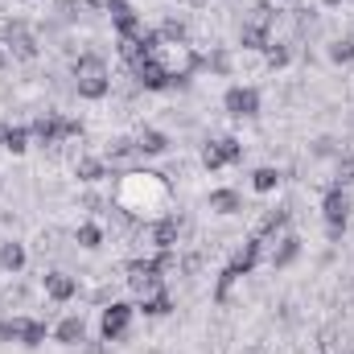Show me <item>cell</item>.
<instances>
[{
    "instance_id": "cell-1",
    "label": "cell",
    "mask_w": 354,
    "mask_h": 354,
    "mask_svg": "<svg viewBox=\"0 0 354 354\" xmlns=\"http://www.w3.org/2000/svg\"><path fill=\"white\" fill-rule=\"evenodd\" d=\"M115 202H120L128 214L140 218L145 210H157V206L165 202V177L149 174V169H145V174H140V169H136V174H124L120 177V198H115Z\"/></svg>"
},
{
    "instance_id": "cell-2",
    "label": "cell",
    "mask_w": 354,
    "mask_h": 354,
    "mask_svg": "<svg viewBox=\"0 0 354 354\" xmlns=\"http://www.w3.org/2000/svg\"><path fill=\"white\" fill-rule=\"evenodd\" d=\"M153 58L165 66V75L174 79V87H185V83L202 71V50H198L194 41H174V46H161Z\"/></svg>"
},
{
    "instance_id": "cell-3",
    "label": "cell",
    "mask_w": 354,
    "mask_h": 354,
    "mask_svg": "<svg viewBox=\"0 0 354 354\" xmlns=\"http://www.w3.org/2000/svg\"><path fill=\"white\" fill-rule=\"evenodd\" d=\"M0 46L8 50L12 62H33V58L41 54V41H37V33L29 29V21H4V29H0Z\"/></svg>"
},
{
    "instance_id": "cell-4",
    "label": "cell",
    "mask_w": 354,
    "mask_h": 354,
    "mask_svg": "<svg viewBox=\"0 0 354 354\" xmlns=\"http://www.w3.org/2000/svg\"><path fill=\"white\" fill-rule=\"evenodd\" d=\"M132 317H136V305H132V301H107L103 313H99V338H103V342H120V338H128Z\"/></svg>"
},
{
    "instance_id": "cell-5",
    "label": "cell",
    "mask_w": 354,
    "mask_h": 354,
    "mask_svg": "<svg viewBox=\"0 0 354 354\" xmlns=\"http://www.w3.org/2000/svg\"><path fill=\"white\" fill-rule=\"evenodd\" d=\"M301 252H305L301 235H297V231H280L276 239L264 243V264L272 268V272H284V268H292L301 260Z\"/></svg>"
},
{
    "instance_id": "cell-6",
    "label": "cell",
    "mask_w": 354,
    "mask_h": 354,
    "mask_svg": "<svg viewBox=\"0 0 354 354\" xmlns=\"http://www.w3.org/2000/svg\"><path fill=\"white\" fill-rule=\"evenodd\" d=\"M243 161V140L239 136H214L202 145V169H227V165H239Z\"/></svg>"
},
{
    "instance_id": "cell-7",
    "label": "cell",
    "mask_w": 354,
    "mask_h": 354,
    "mask_svg": "<svg viewBox=\"0 0 354 354\" xmlns=\"http://www.w3.org/2000/svg\"><path fill=\"white\" fill-rule=\"evenodd\" d=\"M260 103H264V95H260V87H252V83H235V87L223 91V111H227L231 120H252V115H260Z\"/></svg>"
},
{
    "instance_id": "cell-8",
    "label": "cell",
    "mask_w": 354,
    "mask_h": 354,
    "mask_svg": "<svg viewBox=\"0 0 354 354\" xmlns=\"http://www.w3.org/2000/svg\"><path fill=\"white\" fill-rule=\"evenodd\" d=\"M351 189L346 185H330L326 194H322V218L330 223V227H351Z\"/></svg>"
},
{
    "instance_id": "cell-9",
    "label": "cell",
    "mask_w": 354,
    "mask_h": 354,
    "mask_svg": "<svg viewBox=\"0 0 354 354\" xmlns=\"http://www.w3.org/2000/svg\"><path fill=\"white\" fill-rule=\"evenodd\" d=\"M107 21H111V29H115V37H140L149 25H145V17L128 4V0H111L107 4Z\"/></svg>"
},
{
    "instance_id": "cell-10",
    "label": "cell",
    "mask_w": 354,
    "mask_h": 354,
    "mask_svg": "<svg viewBox=\"0 0 354 354\" xmlns=\"http://www.w3.org/2000/svg\"><path fill=\"white\" fill-rule=\"evenodd\" d=\"M41 292H46L54 305H66V301L79 297V276H71V272H62V268H50V272H41Z\"/></svg>"
},
{
    "instance_id": "cell-11",
    "label": "cell",
    "mask_w": 354,
    "mask_h": 354,
    "mask_svg": "<svg viewBox=\"0 0 354 354\" xmlns=\"http://www.w3.org/2000/svg\"><path fill=\"white\" fill-rule=\"evenodd\" d=\"M132 71V79H136V87L140 91H169L174 87V79L165 75V66L157 62V58H140L136 66H128Z\"/></svg>"
},
{
    "instance_id": "cell-12",
    "label": "cell",
    "mask_w": 354,
    "mask_h": 354,
    "mask_svg": "<svg viewBox=\"0 0 354 354\" xmlns=\"http://www.w3.org/2000/svg\"><path fill=\"white\" fill-rule=\"evenodd\" d=\"M280 231H288V206H268L264 214L252 223V235L256 239H276Z\"/></svg>"
},
{
    "instance_id": "cell-13",
    "label": "cell",
    "mask_w": 354,
    "mask_h": 354,
    "mask_svg": "<svg viewBox=\"0 0 354 354\" xmlns=\"http://www.w3.org/2000/svg\"><path fill=\"white\" fill-rule=\"evenodd\" d=\"M206 206H210V214L231 218V214H239V210H243V194H239V189H231V185H218V189H210V194H206Z\"/></svg>"
},
{
    "instance_id": "cell-14",
    "label": "cell",
    "mask_w": 354,
    "mask_h": 354,
    "mask_svg": "<svg viewBox=\"0 0 354 354\" xmlns=\"http://www.w3.org/2000/svg\"><path fill=\"white\" fill-rule=\"evenodd\" d=\"M54 342H58V346H83V342H87V322H83V313H66V317L54 326Z\"/></svg>"
},
{
    "instance_id": "cell-15",
    "label": "cell",
    "mask_w": 354,
    "mask_h": 354,
    "mask_svg": "<svg viewBox=\"0 0 354 354\" xmlns=\"http://www.w3.org/2000/svg\"><path fill=\"white\" fill-rule=\"evenodd\" d=\"M71 75H75V79H111L107 58H103L99 50H83V54L71 62Z\"/></svg>"
},
{
    "instance_id": "cell-16",
    "label": "cell",
    "mask_w": 354,
    "mask_h": 354,
    "mask_svg": "<svg viewBox=\"0 0 354 354\" xmlns=\"http://www.w3.org/2000/svg\"><path fill=\"white\" fill-rule=\"evenodd\" d=\"M202 71H210L214 79H231L235 75V54L227 46H210V54H202Z\"/></svg>"
},
{
    "instance_id": "cell-17",
    "label": "cell",
    "mask_w": 354,
    "mask_h": 354,
    "mask_svg": "<svg viewBox=\"0 0 354 354\" xmlns=\"http://www.w3.org/2000/svg\"><path fill=\"white\" fill-rule=\"evenodd\" d=\"M276 17H280V8H276V4H268V0H256V4H248V12H243V21H239V25H248V29H264V33H272Z\"/></svg>"
},
{
    "instance_id": "cell-18",
    "label": "cell",
    "mask_w": 354,
    "mask_h": 354,
    "mask_svg": "<svg viewBox=\"0 0 354 354\" xmlns=\"http://www.w3.org/2000/svg\"><path fill=\"white\" fill-rule=\"evenodd\" d=\"M136 153L140 157H165L169 153V136L161 128H140L136 132Z\"/></svg>"
},
{
    "instance_id": "cell-19",
    "label": "cell",
    "mask_w": 354,
    "mask_h": 354,
    "mask_svg": "<svg viewBox=\"0 0 354 354\" xmlns=\"http://www.w3.org/2000/svg\"><path fill=\"white\" fill-rule=\"evenodd\" d=\"M25 264H29L25 243H21V239H4V243H0V272H4V276H17Z\"/></svg>"
},
{
    "instance_id": "cell-20",
    "label": "cell",
    "mask_w": 354,
    "mask_h": 354,
    "mask_svg": "<svg viewBox=\"0 0 354 354\" xmlns=\"http://www.w3.org/2000/svg\"><path fill=\"white\" fill-rule=\"evenodd\" d=\"M33 313H0V342H25Z\"/></svg>"
},
{
    "instance_id": "cell-21",
    "label": "cell",
    "mask_w": 354,
    "mask_h": 354,
    "mask_svg": "<svg viewBox=\"0 0 354 354\" xmlns=\"http://www.w3.org/2000/svg\"><path fill=\"white\" fill-rule=\"evenodd\" d=\"M29 305H33V292L25 284H8L0 292V313H29Z\"/></svg>"
},
{
    "instance_id": "cell-22",
    "label": "cell",
    "mask_w": 354,
    "mask_h": 354,
    "mask_svg": "<svg viewBox=\"0 0 354 354\" xmlns=\"http://www.w3.org/2000/svg\"><path fill=\"white\" fill-rule=\"evenodd\" d=\"M132 157H140L136 153V136H107L103 161H132Z\"/></svg>"
},
{
    "instance_id": "cell-23",
    "label": "cell",
    "mask_w": 354,
    "mask_h": 354,
    "mask_svg": "<svg viewBox=\"0 0 354 354\" xmlns=\"http://www.w3.org/2000/svg\"><path fill=\"white\" fill-rule=\"evenodd\" d=\"M75 177H79L83 185H99V181L107 177V161H103V157H79V161H75Z\"/></svg>"
},
{
    "instance_id": "cell-24",
    "label": "cell",
    "mask_w": 354,
    "mask_h": 354,
    "mask_svg": "<svg viewBox=\"0 0 354 354\" xmlns=\"http://www.w3.org/2000/svg\"><path fill=\"white\" fill-rule=\"evenodd\" d=\"M136 313H145V317H169V313H174V297H169V288L145 297V301L136 305Z\"/></svg>"
},
{
    "instance_id": "cell-25",
    "label": "cell",
    "mask_w": 354,
    "mask_h": 354,
    "mask_svg": "<svg viewBox=\"0 0 354 354\" xmlns=\"http://www.w3.org/2000/svg\"><path fill=\"white\" fill-rule=\"evenodd\" d=\"M326 62L351 66L354 62V37H330V41H326Z\"/></svg>"
},
{
    "instance_id": "cell-26",
    "label": "cell",
    "mask_w": 354,
    "mask_h": 354,
    "mask_svg": "<svg viewBox=\"0 0 354 354\" xmlns=\"http://www.w3.org/2000/svg\"><path fill=\"white\" fill-rule=\"evenodd\" d=\"M29 140H33V132H29V124H12V128H8V136H4V145H0V149H4V153H8V157H21V153H25V149H29Z\"/></svg>"
},
{
    "instance_id": "cell-27",
    "label": "cell",
    "mask_w": 354,
    "mask_h": 354,
    "mask_svg": "<svg viewBox=\"0 0 354 354\" xmlns=\"http://www.w3.org/2000/svg\"><path fill=\"white\" fill-rule=\"evenodd\" d=\"M75 91H79V99L99 103V99L111 95V79H75Z\"/></svg>"
},
{
    "instance_id": "cell-28",
    "label": "cell",
    "mask_w": 354,
    "mask_h": 354,
    "mask_svg": "<svg viewBox=\"0 0 354 354\" xmlns=\"http://www.w3.org/2000/svg\"><path fill=\"white\" fill-rule=\"evenodd\" d=\"M288 62H292V41H268V50H264L268 71H284Z\"/></svg>"
},
{
    "instance_id": "cell-29",
    "label": "cell",
    "mask_w": 354,
    "mask_h": 354,
    "mask_svg": "<svg viewBox=\"0 0 354 354\" xmlns=\"http://www.w3.org/2000/svg\"><path fill=\"white\" fill-rule=\"evenodd\" d=\"M157 37H161L165 46H174V41H189V25H185L181 17H165V21L157 25Z\"/></svg>"
},
{
    "instance_id": "cell-30",
    "label": "cell",
    "mask_w": 354,
    "mask_h": 354,
    "mask_svg": "<svg viewBox=\"0 0 354 354\" xmlns=\"http://www.w3.org/2000/svg\"><path fill=\"white\" fill-rule=\"evenodd\" d=\"M75 243H79L83 252H99V248H103V227H99V223H79V227H75Z\"/></svg>"
},
{
    "instance_id": "cell-31",
    "label": "cell",
    "mask_w": 354,
    "mask_h": 354,
    "mask_svg": "<svg viewBox=\"0 0 354 354\" xmlns=\"http://www.w3.org/2000/svg\"><path fill=\"white\" fill-rule=\"evenodd\" d=\"M280 181H284V174H280L276 165H260V169L252 174V189H256V194H272V189H280Z\"/></svg>"
},
{
    "instance_id": "cell-32",
    "label": "cell",
    "mask_w": 354,
    "mask_h": 354,
    "mask_svg": "<svg viewBox=\"0 0 354 354\" xmlns=\"http://www.w3.org/2000/svg\"><path fill=\"white\" fill-rule=\"evenodd\" d=\"M330 185H346V189L354 185V157L351 153H338L334 157V181Z\"/></svg>"
},
{
    "instance_id": "cell-33",
    "label": "cell",
    "mask_w": 354,
    "mask_h": 354,
    "mask_svg": "<svg viewBox=\"0 0 354 354\" xmlns=\"http://www.w3.org/2000/svg\"><path fill=\"white\" fill-rule=\"evenodd\" d=\"M46 334H50V326H46L41 317H33V322H29V334H25V342H21V346H29V351H37V346L46 342Z\"/></svg>"
},
{
    "instance_id": "cell-34",
    "label": "cell",
    "mask_w": 354,
    "mask_h": 354,
    "mask_svg": "<svg viewBox=\"0 0 354 354\" xmlns=\"http://www.w3.org/2000/svg\"><path fill=\"white\" fill-rule=\"evenodd\" d=\"M309 153H313V157H338L342 149H338V140H334V136H317Z\"/></svg>"
},
{
    "instance_id": "cell-35",
    "label": "cell",
    "mask_w": 354,
    "mask_h": 354,
    "mask_svg": "<svg viewBox=\"0 0 354 354\" xmlns=\"http://www.w3.org/2000/svg\"><path fill=\"white\" fill-rule=\"evenodd\" d=\"M107 4L111 0H83V8H91V12H107Z\"/></svg>"
},
{
    "instance_id": "cell-36",
    "label": "cell",
    "mask_w": 354,
    "mask_h": 354,
    "mask_svg": "<svg viewBox=\"0 0 354 354\" xmlns=\"http://www.w3.org/2000/svg\"><path fill=\"white\" fill-rule=\"evenodd\" d=\"M317 4H322V8H342L346 0H317Z\"/></svg>"
},
{
    "instance_id": "cell-37",
    "label": "cell",
    "mask_w": 354,
    "mask_h": 354,
    "mask_svg": "<svg viewBox=\"0 0 354 354\" xmlns=\"http://www.w3.org/2000/svg\"><path fill=\"white\" fill-rule=\"evenodd\" d=\"M8 62H12V58H8V50L0 46V71H8Z\"/></svg>"
},
{
    "instance_id": "cell-38",
    "label": "cell",
    "mask_w": 354,
    "mask_h": 354,
    "mask_svg": "<svg viewBox=\"0 0 354 354\" xmlns=\"http://www.w3.org/2000/svg\"><path fill=\"white\" fill-rule=\"evenodd\" d=\"M8 128H12V124H8V120H0V145H4V136H8Z\"/></svg>"
},
{
    "instance_id": "cell-39",
    "label": "cell",
    "mask_w": 354,
    "mask_h": 354,
    "mask_svg": "<svg viewBox=\"0 0 354 354\" xmlns=\"http://www.w3.org/2000/svg\"><path fill=\"white\" fill-rule=\"evenodd\" d=\"M0 185H4V181H0Z\"/></svg>"
}]
</instances>
